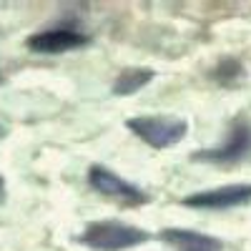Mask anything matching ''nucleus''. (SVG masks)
<instances>
[{"instance_id": "9", "label": "nucleus", "mask_w": 251, "mask_h": 251, "mask_svg": "<svg viewBox=\"0 0 251 251\" xmlns=\"http://www.w3.org/2000/svg\"><path fill=\"white\" fill-rule=\"evenodd\" d=\"M3 199H5V178L0 176V201H3Z\"/></svg>"}, {"instance_id": "4", "label": "nucleus", "mask_w": 251, "mask_h": 251, "mask_svg": "<svg viewBox=\"0 0 251 251\" xmlns=\"http://www.w3.org/2000/svg\"><path fill=\"white\" fill-rule=\"evenodd\" d=\"M88 183L93 191H98L100 196H108L116 199L121 203H128V206H141L149 201V194L141 191V188L131 181L121 178L116 171H111L108 166H91L88 169Z\"/></svg>"}, {"instance_id": "3", "label": "nucleus", "mask_w": 251, "mask_h": 251, "mask_svg": "<svg viewBox=\"0 0 251 251\" xmlns=\"http://www.w3.org/2000/svg\"><path fill=\"white\" fill-rule=\"evenodd\" d=\"M251 156V121H236L228 131V138L214 149L196 151L191 158L199 163H214V166H231Z\"/></svg>"}, {"instance_id": "6", "label": "nucleus", "mask_w": 251, "mask_h": 251, "mask_svg": "<svg viewBox=\"0 0 251 251\" xmlns=\"http://www.w3.org/2000/svg\"><path fill=\"white\" fill-rule=\"evenodd\" d=\"M91 38L86 33H80L78 28H68V25H60V28H46V30H38L33 33L25 46L33 53H46V55H58V53H68L75 48L88 46Z\"/></svg>"}, {"instance_id": "8", "label": "nucleus", "mask_w": 251, "mask_h": 251, "mask_svg": "<svg viewBox=\"0 0 251 251\" xmlns=\"http://www.w3.org/2000/svg\"><path fill=\"white\" fill-rule=\"evenodd\" d=\"M153 75L156 73L151 68H123L118 73V78L113 80V93L116 96H133L143 86H149L153 80Z\"/></svg>"}, {"instance_id": "5", "label": "nucleus", "mask_w": 251, "mask_h": 251, "mask_svg": "<svg viewBox=\"0 0 251 251\" xmlns=\"http://www.w3.org/2000/svg\"><path fill=\"white\" fill-rule=\"evenodd\" d=\"M251 201V183H228L219 188H206L183 199V206L206 208V211H224V208H236Z\"/></svg>"}, {"instance_id": "2", "label": "nucleus", "mask_w": 251, "mask_h": 251, "mask_svg": "<svg viewBox=\"0 0 251 251\" xmlns=\"http://www.w3.org/2000/svg\"><path fill=\"white\" fill-rule=\"evenodd\" d=\"M126 128L156 151L171 149L188 133V123L178 116H136L126 121Z\"/></svg>"}, {"instance_id": "1", "label": "nucleus", "mask_w": 251, "mask_h": 251, "mask_svg": "<svg viewBox=\"0 0 251 251\" xmlns=\"http://www.w3.org/2000/svg\"><path fill=\"white\" fill-rule=\"evenodd\" d=\"M149 239H151L149 231H143V228L133 224L116 221V219L91 221L78 236L80 244H86L88 249H96V251H126V249L146 244Z\"/></svg>"}, {"instance_id": "7", "label": "nucleus", "mask_w": 251, "mask_h": 251, "mask_svg": "<svg viewBox=\"0 0 251 251\" xmlns=\"http://www.w3.org/2000/svg\"><path fill=\"white\" fill-rule=\"evenodd\" d=\"M158 236L174 251H224V244L216 236L194 231V228H163Z\"/></svg>"}, {"instance_id": "10", "label": "nucleus", "mask_w": 251, "mask_h": 251, "mask_svg": "<svg viewBox=\"0 0 251 251\" xmlns=\"http://www.w3.org/2000/svg\"><path fill=\"white\" fill-rule=\"evenodd\" d=\"M0 136H3V128H0Z\"/></svg>"}]
</instances>
